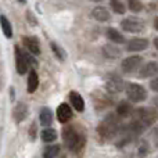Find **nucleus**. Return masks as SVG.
I'll list each match as a JSON object with an SVG mask.
<instances>
[{"mask_svg":"<svg viewBox=\"0 0 158 158\" xmlns=\"http://www.w3.org/2000/svg\"><path fill=\"white\" fill-rule=\"evenodd\" d=\"M151 139H153V142H154V146H156V147H158V125L153 129V133H151Z\"/></svg>","mask_w":158,"mask_h":158,"instance_id":"nucleus-30","label":"nucleus"},{"mask_svg":"<svg viewBox=\"0 0 158 158\" xmlns=\"http://www.w3.org/2000/svg\"><path fill=\"white\" fill-rule=\"evenodd\" d=\"M69 101H71V106L74 107V110H77L78 112H82L85 110L83 97H82L78 92H75V90L69 92Z\"/></svg>","mask_w":158,"mask_h":158,"instance_id":"nucleus-18","label":"nucleus"},{"mask_svg":"<svg viewBox=\"0 0 158 158\" xmlns=\"http://www.w3.org/2000/svg\"><path fill=\"white\" fill-rule=\"evenodd\" d=\"M125 92L128 96V100L132 103H142L147 98V90L136 82H131L126 85Z\"/></svg>","mask_w":158,"mask_h":158,"instance_id":"nucleus-4","label":"nucleus"},{"mask_svg":"<svg viewBox=\"0 0 158 158\" xmlns=\"http://www.w3.org/2000/svg\"><path fill=\"white\" fill-rule=\"evenodd\" d=\"M29 136L32 137V140L36 137V123H32L29 128Z\"/></svg>","mask_w":158,"mask_h":158,"instance_id":"nucleus-32","label":"nucleus"},{"mask_svg":"<svg viewBox=\"0 0 158 158\" xmlns=\"http://www.w3.org/2000/svg\"><path fill=\"white\" fill-rule=\"evenodd\" d=\"M101 52H103V56L106 58H110V60H115V58H119L121 54H122V52H121L119 47H117L115 44L112 43H107L103 46V49H101Z\"/></svg>","mask_w":158,"mask_h":158,"instance_id":"nucleus-15","label":"nucleus"},{"mask_svg":"<svg viewBox=\"0 0 158 158\" xmlns=\"http://www.w3.org/2000/svg\"><path fill=\"white\" fill-rule=\"evenodd\" d=\"M17 2H19L21 4H25V3H27V0H17Z\"/></svg>","mask_w":158,"mask_h":158,"instance_id":"nucleus-36","label":"nucleus"},{"mask_svg":"<svg viewBox=\"0 0 158 158\" xmlns=\"http://www.w3.org/2000/svg\"><path fill=\"white\" fill-rule=\"evenodd\" d=\"M135 153L137 154L136 158H144L148 154V144L147 142H139L136 146V151Z\"/></svg>","mask_w":158,"mask_h":158,"instance_id":"nucleus-25","label":"nucleus"},{"mask_svg":"<svg viewBox=\"0 0 158 158\" xmlns=\"http://www.w3.org/2000/svg\"><path fill=\"white\" fill-rule=\"evenodd\" d=\"M143 67V57L137 54H132L129 57L123 58L121 63V69L123 74H135L136 71H140Z\"/></svg>","mask_w":158,"mask_h":158,"instance_id":"nucleus-5","label":"nucleus"},{"mask_svg":"<svg viewBox=\"0 0 158 158\" xmlns=\"http://www.w3.org/2000/svg\"><path fill=\"white\" fill-rule=\"evenodd\" d=\"M126 85L123 79L115 74H111L106 78V90L110 94H118V93L123 92L126 89Z\"/></svg>","mask_w":158,"mask_h":158,"instance_id":"nucleus-6","label":"nucleus"},{"mask_svg":"<svg viewBox=\"0 0 158 158\" xmlns=\"http://www.w3.org/2000/svg\"><path fill=\"white\" fill-rule=\"evenodd\" d=\"M39 86V77L35 68H32L28 74V81H27V90L28 93H35Z\"/></svg>","mask_w":158,"mask_h":158,"instance_id":"nucleus-17","label":"nucleus"},{"mask_svg":"<svg viewBox=\"0 0 158 158\" xmlns=\"http://www.w3.org/2000/svg\"><path fill=\"white\" fill-rule=\"evenodd\" d=\"M106 36H107V39H108L110 42H112V43H115V44H122V43H125L126 42L125 36H123L118 29H115V28H112V27L107 28Z\"/></svg>","mask_w":158,"mask_h":158,"instance_id":"nucleus-16","label":"nucleus"},{"mask_svg":"<svg viewBox=\"0 0 158 158\" xmlns=\"http://www.w3.org/2000/svg\"><path fill=\"white\" fill-rule=\"evenodd\" d=\"M40 136H42V140H43L44 143H52L57 139V132H56V129H53V128H46L42 131Z\"/></svg>","mask_w":158,"mask_h":158,"instance_id":"nucleus-23","label":"nucleus"},{"mask_svg":"<svg viewBox=\"0 0 158 158\" xmlns=\"http://www.w3.org/2000/svg\"><path fill=\"white\" fill-rule=\"evenodd\" d=\"M14 52H15V69L19 75H25L28 71H31V67L27 61L25 53L19 49L18 44L14 46Z\"/></svg>","mask_w":158,"mask_h":158,"instance_id":"nucleus-8","label":"nucleus"},{"mask_svg":"<svg viewBox=\"0 0 158 158\" xmlns=\"http://www.w3.org/2000/svg\"><path fill=\"white\" fill-rule=\"evenodd\" d=\"M110 7L115 14H119V15L126 13V7L121 0H110Z\"/></svg>","mask_w":158,"mask_h":158,"instance_id":"nucleus-24","label":"nucleus"},{"mask_svg":"<svg viewBox=\"0 0 158 158\" xmlns=\"http://www.w3.org/2000/svg\"><path fill=\"white\" fill-rule=\"evenodd\" d=\"M153 104H154V106H156V107H158V96H157V97H154Z\"/></svg>","mask_w":158,"mask_h":158,"instance_id":"nucleus-35","label":"nucleus"},{"mask_svg":"<svg viewBox=\"0 0 158 158\" xmlns=\"http://www.w3.org/2000/svg\"><path fill=\"white\" fill-rule=\"evenodd\" d=\"M57 118L61 123L68 122L72 118V110L67 103H61L60 106L57 107Z\"/></svg>","mask_w":158,"mask_h":158,"instance_id":"nucleus-14","label":"nucleus"},{"mask_svg":"<svg viewBox=\"0 0 158 158\" xmlns=\"http://www.w3.org/2000/svg\"><path fill=\"white\" fill-rule=\"evenodd\" d=\"M50 49H52V52H53V54L57 57V60H60V61H64L67 58V53H65V50L63 49V47L60 46V44H57L56 42H50Z\"/></svg>","mask_w":158,"mask_h":158,"instance_id":"nucleus-22","label":"nucleus"},{"mask_svg":"<svg viewBox=\"0 0 158 158\" xmlns=\"http://www.w3.org/2000/svg\"><path fill=\"white\" fill-rule=\"evenodd\" d=\"M154 47L158 50V36H157V38H154Z\"/></svg>","mask_w":158,"mask_h":158,"instance_id":"nucleus-34","label":"nucleus"},{"mask_svg":"<svg viewBox=\"0 0 158 158\" xmlns=\"http://www.w3.org/2000/svg\"><path fill=\"white\" fill-rule=\"evenodd\" d=\"M150 44V40L146 38H132L126 43V52H143Z\"/></svg>","mask_w":158,"mask_h":158,"instance_id":"nucleus-9","label":"nucleus"},{"mask_svg":"<svg viewBox=\"0 0 158 158\" xmlns=\"http://www.w3.org/2000/svg\"><path fill=\"white\" fill-rule=\"evenodd\" d=\"M157 118H158V114L156 110L153 108H137V110H133V112H132V121H136L144 129L150 128L156 122Z\"/></svg>","mask_w":158,"mask_h":158,"instance_id":"nucleus-3","label":"nucleus"},{"mask_svg":"<svg viewBox=\"0 0 158 158\" xmlns=\"http://www.w3.org/2000/svg\"><path fill=\"white\" fill-rule=\"evenodd\" d=\"M90 14H92L93 19L100 21V22H106V21H110V19H111V14H110V11L107 10L106 7H103V6H97V7H94Z\"/></svg>","mask_w":158,"mask_h":158,"instance_id":"nucleus-12","label":"nucleus"},{"mask_svg":"<svg viewBox=\"0 0 158 158\" xmlns=\"http://www.w3.org/2000/svg\"><path fill=\"white\" fill-rule=\"evenodd\" d=\"M133 112V108H132L131 103L129 101H121L117 107V115L119 118H126L129 115H132Z\"/></svg>","mask_w":158,"mask_h":158,"instance_id":"nucleus-20","label":"nucleus"},{"mask_svg":"<svg viewBox=\"0 0 158 158\" xmlns=\"http://www.w3.org/2000/svg\"><path fill=\"white\" fill-rule=\"evenodd\" d=\"M24 53H25V57H27V61H28V64H29L31 69L36 68V67H38V60L35 58V56L31 54L29 52H24Z\"/></svg>","mask_w":158,"mask_h":158,"instance_id":"nucleus-28","label":"nucleus"},{"mask_svg":"<svg viewBox=\"0 0 158 158\" xmlns=\"http://www.w3.org/2000/svg\"><path fill=\"white\" fill-rule=\"evenodd\" d=\"M150 89L153 90V92H157L158 93V77L154 78L153 81L150 82Z\"/></svg>","mask_w":158,"mask_h":158,"instance_id":"nucleus-31","label":"nucleus"},{"mask_svg":"<svg viewBox=\"0 0 158 158\" xmlns=\"http://www.w3.org/2000/svg\"><path fill=\"white\" fill-rule=\"evenodd\" d=\"M39 121L43 126H50L53 122V112L49 107H43L39 112Z\"/></svg>","mask_w":158,"mask_h":158,"instance_id":"nucleus-19","label":"nucleus"},{"mask_svg":"<svg viewBox=\"0 0 158 158\" xmlns=\"http://www.w3.org/2000/svg\"><path fill=\"white\" fill-rule=\"evenodd\" d=\"M154 28L158 31V17H156V19H154Z\"/></svg>","mask_w":158,"mask_h":158,"instance_id":"nucleus-33","label":"nucleus"},{"mask_svg":"<svg viewBox=\"0 0 158 158\" xmlns=\"http://www.w3.org/2000/svg\"><path fill=\"white\" fill-rule=\"evenodd\" d=\"M90 2H94V3H100V2H104V0H90Z\"/></svg>","mask_w":158,"mask_h":158,"instance_id":"nucleus-37","label":"nucleus"},{"mask_svg":"<svg viewBox=\"0 0 158 158\" xmlns=\"http://www.w3.org/2000/svg\"><path fill=\"white\" fill-rule=\"evenodd\" d=\"M60 151V146L58 144H54V146H49V147L44 148L43 151V157L44 158H56Z\"/></svg>","mask_w":158,"mask_h":158,"instance_id":"nucleus-26","label":"nucleus"},{"mask_svg":"<svg viewBox=\"0 0 158 158\" xmlns=\"http://www.w3.org/2000/svg\"><path fill=\"white\" fill-rule=\"evenodd\" d=\"M121 123H119V118H117L115 115H108L106 119H103L100 122V125L97 126V133L101 136V139L104 140H110V139H115L118 136L121 131Z\"/></svg>","mask_w":158,"mask_h":158,"instance_id":"nucleus-1","label":"nucleus"},{"mask_svg":"<svg viewBox=\"0 0 158 158\" xmlns=\"http://www.w3.org/2000/svg\"><path fill=\"white\" fill-rule=\"evenodd\" d=\"M27 21L29 22V25H33V27L38 25V19H36L35 14H33L31 10H27Z\"/></svg>","mask_w":158,"mask_h":158,"instance_id":"nucleus-29","label":"nucleus"},{"mask_svg":"<svg viewBox=\"0 0 158 158\" xmlns=\"http://www.w3.org/2000/svg\"><path fill=\"white\" fill-rule=\"evenodd\" d=\"M128 8L132 13H140L143 11V3L140 0H128Z\"/></svg>","mask_w":158,"mask_h":158,"instance_id":"nucleus-27","label":"nucleus"},{"mask_svg":"<svg viewBox=\"0 0 158 158\" xmlns=\"http://www.w3.org/2000/svg\"><path fill=\"white\" fill-rule=\"evenodd\" d=\"M22 43L27 47V50L33 56H39L40 54V44L36 36H24L22 38Z\"/></svg>","mask_w":158,"mask_h":158,"instance_id":"nucleus-11","label":"nucleus"},{"mask_svg":"<svg viewBox=\"0 0 158 158\" xmlns=\"http://www.w3.org/2000/svg\"><path fill=\"white\" fill-rule=\"evenodd\" d=\"M0 22H2L3 35H4L7 39H11L13 38V25H11V22L8 21V18L4 15V14H2V17H0Z\"/></svg>","mask_w":158,"mask_h":158,"instance_id":"nucleus-21","label":"nucleus"},{"mask_svg":"<svg viewBox=\"0 0 158 158\" xmlns=\"http://www.w3.org/2000/svg\"><path fill=\"white\" fill-rule=\"evenodd\" d=\"M63 140L64 144L72 151H79L85 144V137L74 126H67L63 129Z\"/></svg>","mask_w":158,"mask_h":158,"instance_id":"nucleus-2","label":"nucleus"},{"mask_svg":"<svg viewBox=\"0 0 158 158\" xmlns=\"http://www.w3.org/2000/svg\"><path fill=\"white\" fill-rule=\"evenodd\" d=\"M121 28L129 33H140L146 31V24L136 17H129L121 22Z\"/></svg>","mask_w":158,"mask_h":158,"instance_id":"nucleus-7","label":"nucleus"},{"mask_svg":"<svg viewBox=\"0 0 158 158\" xmlns=\"http://www.w3.org/2000/svg\"><path fill=\"white\" fill-rule=\"evenodd\" d=\"M158 75V63L157 61H148L144 65L140 68L139 71V77L140 79H147V78H153Z\"/></svg>","mask_w":158,"mask_h":158,"instance_id":"nucleus-10","label":"nucleus"},{"mask_svg":"<svg viewBox=\"0 0 158 158\" xmlns=\"http://www.w3.org/2000/svg\"><path fill=\"white\" fill-rule=\"evenodd\" d=\"M28 112H29V110H28V106L25 103H17V106L14 107L13 110V117L14 119H15V122H22V121L27 119L28 117Z\"/></svg>","mask_w":158,"mask_h":158,"instance_id":"nucleus-13","label":"nucleus"}]
</instances>
